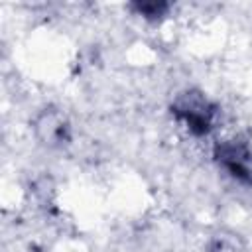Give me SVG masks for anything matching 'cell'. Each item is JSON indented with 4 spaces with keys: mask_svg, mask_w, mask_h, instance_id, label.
Returning a JSON list of instances; mask_svg holds the SVG:
<instances>
[{
    "mask_svg": "<svg viewBox=\"0 0 252 252\" xmlns=\"http://www.w3.org/2000/svg\"><path fill=\"white\" fill-rule=\"evenodd\" d=\"M217 158L232 177L252 185V150L248 146L238 142H224L219 146Z\"/></svg>",
    "mask_w": 252,
    "mask_h": 252,
    "instance_id": "cell-1",
    "label": "cell"
},
{
    "mask_svg": "<svg viewBox=\"0 0 252 252\" xmlns=\"http://www.w3.org/2000/svg\"><path fill=\"white\" fill-rule=\"evenodd\" d=\"M177 112L179 116L189 124L191 130L197 132H207L209 124H211V110L207 106V100H203L199 94L195 93H187V96H183L177 104Z\"/></svg>",
    "mask_w": 252,
    "mask_h": 252,
    "instance_id": "cell-2",
    "label": "cell"
}]
</instances>
